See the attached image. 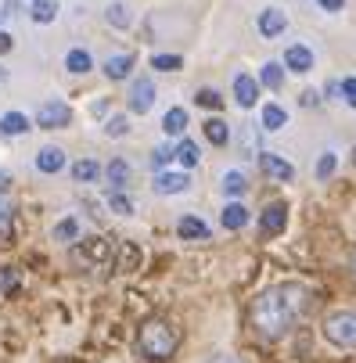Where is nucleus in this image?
I'll return each mask as SVG.
<instances>
[{"instance_id": "4be33fe9", "label": "nucleus", "mask_w": 356, "mask_h": 363, "mask_svg": "<svg viewBox=\"0 0 356 363\" xmlns=\"http://www.w3.org/2000/svg\"><path fill=\"white\" fill-rule=\"evenodd\" d=\"M50 238L62 241V245H69V241L76 245V241L83 238V234H79V220H76V216H62V220L55 223V230H50Z\"/></svg>"}, {"instance_id": "ea45409f", "label": "nucleus", "mask_w": 356, "mask_h": 363, "mask_svg": "<svg viewBox=\"0 0 356 363\" xmlns=\"http://www.w3.org/2000/svg\"><path fill=\"white\" fill-rule=\"evenodd\" d=\"M317 8H321V11H328V15H335V11H342V8H345V0H317Z\"/></svg>"}, {"instance_id": "49530a36", "label": "nucleus", "mask_w": 356, "mask_h": 363, "mask_svg": "<svg viewBox=\"0 0 356 363\" xmlns=\"http://www.w3.org/2000/svg\"><path fill=\"white\" fill-rule=\"evenodd\" d=\"M352 166H356V147H352Z\"/></svg>"}, {"instance_id": "412c9836", "label": "nucleus", "mask_w": 356, "mask_h": 363, "mask_svg": "<svg viewBox=\"0 0 356 363\" xmlns=\"http://www.w3.org/2000/svg\"><path fill=\"white\" fill-rule=\"evenodd\" d=\"M101 69H105V76H109L112 83H119V79H126V76L133 72V55H112Z\"/></svg>"}, {"instance_id": "39448f33", "label": "nucleus", "mask_w": 356, "mask_h": 363, "mask_svg": "<svg viewBox=\"0 0 356 363\" xmlns=\"http://www.w3.org/2000/svg\"><path fill=\"white\" fill-rule=\"evenodd\" d=\"M72 123V108L65 105V101H43V105L36 108V126L40 130H65Z\"/></svg>"}, {"instance_id": "c9c22d12", "label": "nucleus", "mask_w": 356, "mask_h": 363, "mask_svg": "<svg viewBox=\"0 0 356 363\" xmlns=\"http://www.w3.org/2000/svg\"><path fill=\"white\" fill-rule=\"evenodd\" d=\"M194 101H198L201 108H213V112H216V108L223 105V97H220V90H213V86H201V90L194 94Z\"/></svg>"}, {"instance_id": "c85d7f7f", "label": "nucleus", "mask_w": 356, "mask_h": 363, "mask_svg": "<svg viewBox=\"0 0 356 363\" xmlns=\"http://www.w3.org/2000/svg\"><path fill=\"white\" fill-rule=\"evenodd\" d=\"M105 177H109L112 191H123V187H126V180H130V162H126V159H112V162H109V169H105Z\"/></svg>"}, {"instance_id": "f3484780", "label": "nucleus", "mask_w": 356, "mask_h": 363, "mask_svg": "<svg viewBox=\"0 0 356 363\" xmlns=\"http://www.w3.org/2000/svg\"><path fill=\"white\" fill-rule=\"evenodd\" d=\"M173 162H177L180 169H194V166L201 162L198 144H194V140H187V137H180V144L173 147Z\"/></svg>"}, {"instance_id": "6e6552de", "label": "nucleus", "mask_w": 356, "mask_h": 363, "mask_svg": "<svg viewBox=\"0 0 356 363\" xmlns=\"http://www.w3.org/2000/svg\"><path fill=\"white\" fill-rule=\"evenodd\" d=\"M260 169H263L270 180H277V184L295 180V166H291L288 159H281L277 151H263V155H260Z\"/></svg>"}, {"instance_id": "393cba45", "label": "nucleus", "mask_w": 356, "mask_h": 363, "mask_svg": "<svg viewBox=\"0 0 356 363\" xmlns=\"http://www.w3.org/2000/svg\"><path fill=\"white\" fill-rule=\"evenodd\" d=\"M29 18H33L36 26H50V22L58 18V4H55V0H33Z\"/></svg>"}, {"instance_id": "7c9ffc66", "label": "nucleus", "mask_w": 356, "mask_h": 363, "mask_svg": "<svg viewBox=\"0 0 356 363\" xmlns=\"http://www.w3.org/2000/svg\"><path fill=\"white\" fill-rule=\"evenodd\" d=\"M18 284H22V277H18L15 267H0V302L11 298V295L18 291Z\"/></svg>"}, {"instance_id": "7ed1b4c3", "label": "nucleus", "mask_w": 356, "mask_h": 363, "mask_svg": "<svg viewBox=\"0 0 356 363\" xmlns=\"http://www.w3.org/2000/svg\"><path fill=\"white\" fill-rule=\"evenodd\" d=\"M72 259H76L79 267H87V270H105V267H112L116 248H112L109 238L87 234V238H79V241L72 245Z\"/></svg>"}, {"instance_id": "20e7f679", "label": "nucleus", "mask_w": 356, "mask_h": 363, "mask_svg": "<svg viewBox=\"0 0 356 363\" xmlns=\"http://www.w3.org/2000/svg\"><path fill=\"white\" fill-rule=\"evenodd\" d=\"M321 338L335 349H356V309H335L321 324Z\"/></svg>"}, {"instance_id": "a18cd8bd", "label": "nucleus", "mask_w": 356, "mask_h": 363, "mask_svg": "<svg viewBox=\"0 0 356 363\" xmlns=\"http://www.w3.org/2000/svg\"><path fill=\"white\" fill-rule=\"evenodd\" d=\"M349 267H352V274H356V252H352V259H349Z\"/></svg>"}, {"instance_id": "4c0bfd02", "label": "nucleus", "mask_w": 356, "mask_h": 363, "mask_svg": "<svg viewBox=\"0 0 356 363\" xmlns=\"http://www.w3.org/2000/svg\"><path fill=\"white\" fill-rule=\"evenodd\" d=\"M130 133V119L126 116H109L105 119V137H126Z\"/></svg>"}, {"instance_id": "9d476101", "label": "nucleus", "mask_w": 356, "mask_h": 363, "mask_svg": "<svg viewBox=\"0 0 356 363\" xmlns=\"http://www.w3.org/2000/svg\"><path fill=\"white\" fill-rule=\"evenodd\" d=\"M191 187V173L187 169H162L155 173V194H184Z\"/></svg>"}, {"instance_id": "0eeeda50", "label": "nucleus", "mask_w": 356, "mask_h": 363, "mask_svg": "<svg viewBox=\"0 0 356 363\" xmlns=\"http://www.w3.org/2000/svg\"><path fill=\"white\" fill-rule=\"evenodd\" d=\"M230 90H234V105L238 108H256L260 105V79H252L248 72H238Z\"/></svg>"}, {"instance_id": "5701e85b", "label": "nucleus", "mask_w": 356, "mask_h": 363, "mask_svg": "<svg viewBox=\"0 0 356 363\" xmlns=\"http://www.w3.org/2000/svg\"><path fill=\"white\" fill-rule=\"evenodd\" d=\"M65 69H69L72 76H87V72L94 69V58H90V50H83V47H72L69 55H65Z\"/></svg>"}, {"instance_id": "58836bf2", "label": "nucleus", "mask_w": 356, "mask_h": 363, "mask_svg": "<svg viewBox=\"0 0 356 363\" xmlns=\"http://www.w3.org/2000/svg\"><path fill=\"white\" fill-rule=\"evenodd\" d=\"M342 101H345L349 108H356V79H352V76L342 79Z\"/></svg>"}, {"instance_id": "aec40b11", "label": "nucleus", "mask_w": 356, "mask_h": 363, "mask_svg": "<svg viewBox=\"0 0 356 363\" xmlns=\"http://www.w3.org/2000/svg\"><path fill=\"white\" fill-rule=\"evenodd\" d=\"M105 22H109L112 29H130V26H133L130 4H123V0H112V4L105 8Z\"/></svg>"}, {"instance_id": "cd10ccee", "label": "nucleus", "mask_w": 356, "mask_h": 363, "mask_svg": "<svg viewBox=\"0 0 356 363\" xmlns=\"http://www.w3.org/2000/svg\"><path fill=\"white\" fill-rule=\"evenodd\" d=\"M97 177H101V166H97L94 159L72 162V180H76V184H97Z\"/></svg>"}, {"instance_id": "c756f323", "label": "nucleus", "mask_w": 356, "mask_h": 363, "mask_svg": "<svg viewBox=\"0 0 356 363\" xmlns=\"http://www.w3.org/2000/svg\"><path fill=\"white\" fill-rule=\"evenodd\" d=\"M238 144H241V155L245 159H260V133L252 130V126H241V137H238Z\"/></svg>"}, {"instance_id": "6ab92c4d", "label": "nucleus", "mask_w": 356, "mask_h": 363, "mask_svg": "<svg viewBox=\"0 0 356 363\" xmlns=\"http://www.w3.org/2000/svg\"><path fill=\"white\" fill-rule=\"evenodd\" d=\"M177 234H180L184 241H206V238H209V223H201L198 216H180Z\"/></svg>"}, {"instance_id": "dca6fc26", "label": "nucleus", "mask_w": 356, "mask_h": 363, "mask_svg": "<svg viewBox=\"0 0 356 363\" xmlns=\"http://www.w3.org/2000/svg\"><path fill=\"white\" fill-rule=\"evenodd\" d=\"M29 130H33V123H29L26 112H4L0 116V133L4 137H26Z\"/></svg>"}, {"instance_id": "c03bdc74", "label": "nucleus", "mask_w": 356, "mask_h": 363, "mask_svg": "<svg viewBox=\"0 0 356 363\" xmlns=\"http://www.w3.org/2000/svg\"><path fill=\"white\" fill-rule=\"evenodd\" d=\"M11 187V173H4V169H0V194H4Z\"/></svg>"}, {"instance_id": "2eb2a0df", "label": "nucleus", "mask_w": 356, "mask_h": 363, "mask_svg": "<svg viewBox=\"0 0 356 363\" xmlns=\"http://www.w3.org/2000/svg\"><path fill=\"white\" fill-rule=\"evenodd\" d=\"M288 126V112L281 108V105H263L260 108V130H267V133H277V130H284Z\"/></svg>"}, {"instance_id": "2f4dec72", "label": "nucleus", "mask_w": 356, "mask_h": 363, "mask_svg": "<svg viewBox=\"0 0 356 363\" xmlns=\"http://www.w3.org/2000/svg\"><path fill=\"white\" fill-rule=\"evenodd\" d=\"M109 209L116 213V216H133V198L126 194V191H109Z\"/></svg>"}, {"instance_id": "e433bc0d", "label": "nucleus", "mask_w": 356, "mask_h": 363, "mask_svg": "<svg viewBox=\"0 0 356 363\" xmlns=\"http://www.w3.org/2000/svg\"><path fill=\"white\" fill-rule=\"evenodd\" d=\"M169 162H173V147L169 144H159L155 151H151V169H155V173H162Z\"/></svg>"}, {"instance_id": "bb28decb", "label": "nucleus", "mask_w": 356, "mask_h": 363, "mask_svg": "<svg viewBox=\"0 0 356 363\" xmlns=\"http://www.w3.org/2000/svg\"><path fill=\"white\" fill-rule=\"evenodd\" d=\"M220 187H223V194L241 198V194L248 191V177H245L241 169H227V173H223V180H220Z\"/></svg>"}, {"instance_id": "f704fd0d", "label": "nucleus", "mask_w": 356, "mask_h": 363, "mask_svg": "<svg viewBox=\"0 0 356 363\" xmlns=\"http://www.w3.org/2000/svg\"><path fill=\"white\" fill-rule=\"evenodd\" d=\"M11 223H15V205L0 194V241H4L11 234Z\"/></svg>"}, {"instance_id": "f03ea898", "label": "nucleus", "mask_w": 356, "mask_h": 363, "mask_svg": "<svg viewBox=\"0 0 356 363\" xmlns=\"http://www.w3.org/2000/svg\"><path fill=\"white\" fill-rule=\"evenodd\" d=\"M137 345H140V352H144L148 359H169V356L177 352V345H180V335H177V328H173L169 320L151 317V320L140 324Z\"/></svg>"}, {"instance_id": "72a5a7b5", "label": "nucleus", "mask_w": 356, "mask_h": 363, "mask_svg": "<svg viewBox=\"0 0 356 363\" xmlns=\"http://www.w3.org/2000/svg\"><path fill=\"white\" fill-rule=\"evenodd\" d=\"M151 69L155 72H177V69H184V58L180 55H151Z\"/></svg>"}, {"instance_id": "37998d69", "label": "nucleus", "mask_w": 356, "mask_h": 363, "mask_svg": "<svg viewBox=\"0 0 356 363\" xmlns=\"http://www.w3.org/2000/svg\"><path fill=\"white\" fill-rule=\"evenodd\" d=\"M209 363H241L238 356H230V352H220V356H213Z\"/></svg>"}, {"instance_id": "473e14b6", "label": "nucleus", "mask_w": 356, "mask_h": 363, "mask_svg": "<svg viewBox=\"0 0 356 363\" xmlns=\"http://www.w3.org/2000/svg\"><path fill=\"white\" fill-rule=\"evenodd\" d=\"M335 169H338V155H335V151H321V159H317V166H313L317 180H328Z\"/></svg>"}, {"instance_id": "b1692460", "label": "nucleus", "mask_w": 356, "mask_h": 363, "mask_svg": "<svg viewBox=\"0 0 356 363\" xmlns=\"http://www.w3.org/2000/svg\"><path fill=\"white\" fill-rule=\"evenodd\" d=\"M187 112L184 108H169L166 116H162V130L169 133V137H187Z\"/></svg>"}, {"instance_id": "a19ab883", "label": "nucleus", "mask_w": 356, "mask_h": 363, "mask_svg": "<svg viewBox=\"0 0 356 363\" xmlns=\"http://www.w3.org/2000/svg\"><path fill=\"white\" fill-rule=\"evenodd\" d=\"M15 47V40H11V33H0V55H8V50Z\"/></svg>"}, {"instance_id": "a878e982", "label": "nucleus", "mask_w": 356, "mask_h": 363, "mask_svg": "<svg viewBox=\"0 0 356 363\" xmlns=\"http://www.w3.org/2000/svg\"><path fill=\"white\" fill-rule=\"evenodd\" d=\"M260 86L281 90V86H284V62H267V65L260 69Z\"/></svg>"}, {"instance_id": "423d86ee", "label": "nucleus", "mask_w": 356, "mask_h": 363, "mask_svg": "<svg viewBox=\"0 0 356 363\" xmlns=\"http://www.w3.org/2000/svg\"><path fill=\"white\" fill-rule=\"evenodd\" d=\"M130 112H137V116H148L151 108H155V101H159V90H155V79H148V76H140V79H133L130 83Z\"/></svg>"}, {"instance_id": "a211bd4d", "label": "nucleus", "mask_w": 356, "mask_h": 363, "mask_svg": "<svg viewBox=\"0 0 356 363\" xmlns=\"http://www.w3.org/2000/svg\"><path fill=\"white\" fill-rule=\"evenodd\" d=\"M201 133H206V140L216 144V147H223V144L230 140V126H227V119H220V116H209L206 123H201Z\"/></svg>"}, {"instance_id": "f257e3e1", "label": "nucleus", "mask_w": 356, "mask_h": 363, "mask_svg": "<svg viewBox=\"0 0 356 363\" xmlns=\"http://www.w3.org/2000/svg\"><path fill=\"white\" fill-rule=\"evenodd\" d=\"M310 306V288L299 281H281L270 284L256 302H252V328L263 342H281Z\"/></svg>"}, {"instance_id": "79ce46f5", "label": "nucleus", "mask_w": 356, "mask_h": 363, "mask_svg": "<svg viewBox=\"0 0 356 363\" xmlns=\"http://www.w3.org/2000/svg\"><path fill=\"white\" fill-rule=\"evenodd\" d=\"M302 105H306V108H317V90H306V94H302Z\"/></svg>"}, {"instance_id": "ddd939ff", "label": "nucleus", "mask_w": 356, "mask_h": 363, "mask_svg": "<svg viewBox=\"0 0 356 363\" xmlns=\"http://www.w3.org/2000/svg\"><path fill=\"white\" fill-rule=\"evenodd\" d=\"M36 169H40V173H62V169H65V151L55 147V144L40 147V151H36Z\"/></svg>"}, {"instance_id": "1a4fd4ad", "label": "nucleus", "mask_w": 356, "mask_h": 363, "mask_svg": "<svg viewBox=\"0 0 356 363\" xmlns=\"http://www.w3.org/2000/svg\"><path fill=\"white\" fill-rule=\"evenodd\" d=\"M288 227V205L284 201H270L267 209L260 213V234L270 238V234H281Z\"/></svg>"}, {"instance_id": "f8f14e48", "label": "nucleus", "mask_w": 356, "mask_h": 363, "mask_svg": "<svg viewBox=\"0 0 356 363\" xmlns=\"http://www.w3.org/2000/svg\"><path fill=\"white\" fill-rule=\"evenodd\" d=\"M256 29H260V36L274 40V36H281V33L288 29V18H284V11H281V8H267V11H260Z\"/></svg>"}, {"instance_id": "4468645a", "label": "nucleus", "mask_w": 356, "mask_h": 363, "mask_svg": "<svg viewBox=\"0 0 356 363\" xmlns=\"http://www.w3.org/2000/svg\"><path fill=\"white\" fill-rule=\"evenodd\" d=\"M248 220H252V216H248V205H245V201H238V198L227 205L223 216H220V223H223L227 230H245V227H248Z\"/></svg>"}, {"instance_id": "9b49d317", "label": "nucleus", "mask_w": 356, "mask_h": 363, "mask_svg": "<svg viewBox=\"0 0 356 363\" xmlns=\"http://www.w3.org/2000/svg\"><path fill=\"white\" fill-rule=\"evenodd\" d=\"M313 50L306 47V43H291L288 50H284V69L288 72H295V76H306L310 69H313Z\"/></svg>"}]
</instances>
